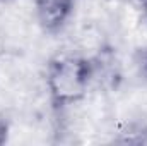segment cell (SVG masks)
I'll list each match as a JSON object with an SVG mask.
<instances>
[{
    "label": "cell",
    "instance_id": "1",
    "mask_svg": "<svg viewBox=\"0 0 147 146\" xmlns=\"http://www.w3.org/2000/svg\"><path fill=\"white\" fill-rule=\"evenodd\" d=\"M98 71V60L82 55H57L46 65V91L55 108L82 102Z\"/></svg>",
    "mask_w": 147,
    "mask_h": 146
},
{
    "label": "cell",
    "instance_id": "2",
    "mask_svg": "<svg viewBox=\"0 0 147 146\" xmlns=\"http://www.w3.org/2000/svg\"><path fill=\"white\" fill-rule=\"evenodd\" d=\"M75 0H34V16L46 33L60 31L72 17Z\"/></svg>",
    "mask_w": 147,
    "mask_h": 146
},
{
    "label": "cell",
    "instance_id": "3",
    "mask_svg": "<svg viewBox=\"0 0 147 146\" xmlns=\"http://www.w3.org/2000/svg\"><path fill=\"white\" fill-rule=\"evenodd\" d=\"M115 143L120 145H147V126L132 122L125 129L118 132V138H115Z\"/></svg>",
    "mask_w": 147,
    "mask_h": 146
},
{
    "label": "cell",
    "instance_id": "4",
    "mask_svg": "<svg viewBox=\"0 0 147 146\" xmlns=\"http://www.w3.org/2000/svg\"><path fill=\"white\" fill-rule=\"evenodd\" d=\"M7 136H9V124L0 119V145L7 141Z\"/></svg>",
    "mask_w": 147,
    "mask_h": 146
},
{
    "label": "cell",
    "instance_id": "5",
    "mask_svg": "<svg viewBox=\"0 0 147 146\" xmlns=\"http://www.w3.org/2000/svg\"><path fill=\"white\" fill-rule=\"evenodd\" d=\"M142 69H144V74L147 76V52H146V55H144V62H142Z\"/></svg>",
    "mask_w": 147,
    "mask_h": 146
},
{
    "label": "cell",
    "instance_id": "6",
    "mask_svg": "<svg viewBox=\"0 0 147 146\" xmlns=\"http://www.w3.org/2000/svg\"><path fill=\"white\" fill-rule=\"evenodd\" d=\"M140 3H142V7L146 9V12H147V0H140Z\"/></svg>",
    "mask_w": 147,
    "mask_h": 146
}]
</instances>
